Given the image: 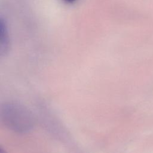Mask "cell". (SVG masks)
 Instances as JSON below:
<instances>
[{"label": "cell", "instance_id": "3957f363", "mask_svg": "<svg viewBox=\"0 0 153 153\" xmlns=\"http://www.w3.org/2000/svg\"><path fill=\"white\" fill-rule=\"evenodd\" d=\"M65 2L68 3V4H73L74 2H75L76 0H63Z\"/></svg>", "mask_w": 153, "mask_h": 153}, {"label": "cell", "instance_id": "7a4b0ae2", "mask_svg": "<svg viewBox=\"0 0 153 153\" xmlns=\"http://www.w3.org/2000/svg\"><path fill=\"white\" fill-rule=\"evenodd\" d=\"M9 45L10 38L7 24L5 20L1 17L0 19V51L1 56L7 54Z\"/></svg>", "mask_w": 153, "mask_h": 153}, {"label": "cell", "instance_id": "6da1fadb", "mask_svg": "<svg viewBox=\"0 0 153 153\" xmlns=\"http://www.w3.org/2000/svg\"><path fill=\"white\" fill-rule=\"evenodd\" d=\"M1 118L5 126L18 132L29 131L33 125V117L27 109L16 103L4 105Z\"/></svg>", "mask_w": 153, "mask_h": 153}]
</instances>
